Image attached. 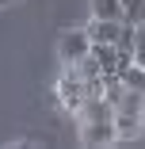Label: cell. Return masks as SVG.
<instances>
[{
    "instance_id": "cell-12",
    "label": "cell",
    "mask_w": 145,
    "mask_h": 149,
    "mask_svg": "<svg viewBox=\"0 0 145 149\" xmlns=\"http://www.w3.org/2000/svg\"><path fill=\"white\" fill-rule=\"evenodd\" d=\"M8 4H12V0H0V8H8Z\"/></svg>"
},
{
    "instance_id": "cell-7",
    "label": "cell",
    "mask_w": 145,
    "mask_h": 149,
    "mask_svg": "<svg viewBox=\"0 0 145 149\" xmlns=\"http://www.w3.org/2000/svg\"><path fill=\"white\" fill-rule=\"evenodd\" d=\"M80 118H114V107L103 96H88L84 107H80Z\"/></svg>"
},
{
    "instance_id": "cell-9",
    "label": "cell",
    "mask_w": 145,
    "mask_h": 149,
    "mask_svg": "<svg viewBox=\"0 0 145 149\" xmlns=\"http://www.w3.org/2000/svg\"><path fill=\"white\" fill-rule=\"evenodd\" d=\"M122 84H126V88H134V92H145V65L130 61V65L122 69Z\"/></svg>"
},
{
    "instance_id": "cell-6",
    "label": "cell",
    "mask_w": 145,
    "mask_h": 149,
    "mask_svg": "<svg viewBox=\"0 0 145 149\" xmlns=\"http://www.w3.org/2000/svg\"><path fill=\"white\" fill-rule=\"evenodd\" d=\"M92 19H122V0H88Z\"/></svg>"
},
{
    "instance_id": "cell-8",
    "label": "cell",
    "mask_w": 145,
    "mask_h": 149,
    "mask_svg": "<svg viewBox=\"0 0 145 149\" xmlns=\"http://www.w3.org/2000/svg\"><path fill=\"white\" fill-rule=\"evenodd\" d=\"M73 69L80 73V80H84V84H92V80H99V77H103V69H99V57H96L92 50L84 54V57H80V61H76Z\"/></svg>"
},
{
    "instance_id": "cell-3",
    "label": "cell",
    "mask_w": 145,
    "mask_h": 149,
    "mask_svg": "<svg viewBox=\"0 0 145 149\" xmlns=\"http://www.w3.org/2000/svg\"><path fill=\"white\" fill-rule=\"evenodd\" d=\"M80 141L84 145H114V118H80Z\"/></svg>"
},
{
    "instance_id": "cell-11",
    "label": "cell",
    "mask_w": 145,
    "mask_h": 149,
    "mask_svg": "<svg viewBox=\"0 0 145 149\" xmlns=\"http://www.w3.org/2000/svg\"><path fill=\"white\" fill-rule=\"evenodd\" d=\"M130 50H134V61L145 65V23H134V42H130Z\"/></svg>"
},
{
    "instance_id": "cell-5",
    "label": "cell",
    "mask_w": 145,
    "mask_h": 149,
    "mask_svg": "<svg viewBox=\"0 0 145 149\" xmlns=\"http://www.w3.org/2000/svg\"><path fill=\"white\" fill-rule=\"evenodd\" d=\"M84 31H88L92 42H119V35H122V19H92Z\"/></svg>"
},
{
    "instance_id": "cell-4",
    "label": "cell",
    "mask_w": 145,
    "mask_h": 149,
    "mask_svg": "<svg viewBox=\"0 0 145 149\" xmlns=\"http://www.w3.org/2000/svg\"><path fill=\"white\" fill-rule=\"evenodd\" d=\"M114 115L134 118V123H145V92H134V88H126L122 100L114 103Z\"/></svg>"
},
{
    "instance_id": "cell-2",
    "label": "cell",
    "mask_w": 145,
    "mask_h": 149,
    "mask_svg": "<svg viewBox=\"0 0 145 149\" xmlns=\"http://www.w3.org/2000/svg\"><path fill=\"white\" fill-rule=\"evenodd\" d=\"M88 50H92V38H88L84 27H69V31L57 35V57H61V65H76Z\"/></svg>"
},
{
    "instance_id": "cell-1",
    "label": "cell",
    "mask_w": 145,
    "mask_h": 149,
    "mask_svg": "<svg viewBox=\"0 0 145 149\" xmlns=\"http://www.w3.org/2000/svg\"><path fill=\"white\" fill-rule=\"evenodd\" d=\"M53 92H57V103H61L69 115H80L84 100H88V92H84V80H80V73H76L73 65L61 69V77H57V84H53Z\"/></svg>"
},
{
    "instance_id": "cell-10",
    "label": "cell",
    "mask_w": 145,
    "mask_h": 149,
    "mask_svg": "<svg viewBox=\"0 0 145 149\" xmlns=\"http://www.w3.org/2000/svg\"><path fill=\"white\" fill-rule=\"evenodd\" d=\"M122 19L126 23H145V0H122Z\"/></svg>"
}]
</instances>
